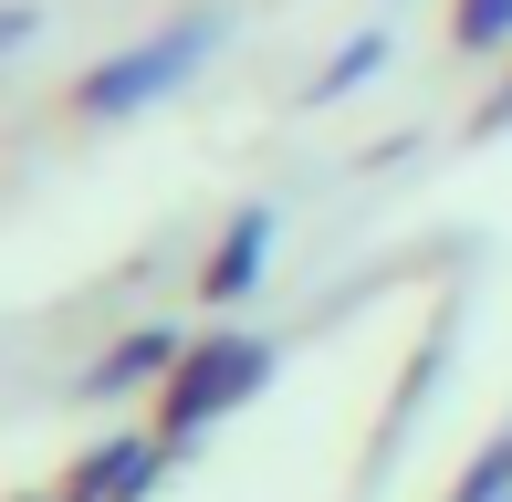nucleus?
<instances>
[{
	"instance_id": "7ed1b4c3",
	"label": "nucleus",
	"mask_w": 512,
	"mask_h": 502,
	"mask_svg": "<svg viewBox=\"0 0 512 502\" xmlns=\"http://www.w3.org/2000/svg\"><path fill=\"white\" fill-rule=\"evenodd\" d=\"M262 251H272V220H241V231L220 241V262H209V293H241V283H262Z\"/></svg>"
},
{
	"instance_id": "20e7f679",
	"label": "nucleus",
	"mask_w": 512,
	"mask_h": 502,
	"mask_svg": "<svg viewBox=\"0 0 512 502\" xmlns=\"http://www.w3.org/2000/svg\"><path fill=\"white\" fill-rule=\"evenodd\" d=\"M512 32V0H460V42H502Z\"/></svg>"
},
{
	"instance_id": "f257e3e1",
	"label": "nucleus",
	"mask_w": 512,
	"mask_h": 502,
	"mask_svg": "<svg viewBox=\"0 0 512 502\" xmlns=\"http://www.w3.org/2000/svg\"><path fill=\"white\" fill-rule=\"evenodd\" d=\"M209 42H220L209 21H178V32H147L136 53H115L105 74H84V95H74V105H84V116H136L147 95H168V84L189 74V63L209 53Z\"/></svg>"
},
{
	"instance_id": "f03ea898",
	"label": "nucleus",
	"mask_w": 512,
	"mask_h": 502,
	"mask_svg": "<svg viewBox=\"0 0 512 502\" xmlns=\"http://www.w3.org/2000/svg\"><path fill=\"white\" fill-rule=\"evenodd\" d=\"M262 377H272V356H262V346H199V367L178 377V398H168V429L220 419V408H230V398H251Z\"/></svg>"
}]
</instances>
